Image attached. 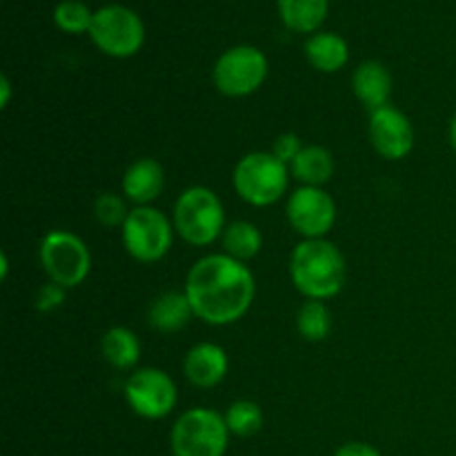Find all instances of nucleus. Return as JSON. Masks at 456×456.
Masks as SVG:
<instances>
[{
    "instance_id": "1",
    "label": "nucleus",
    "mask_w": 456,
    "mask_h": 456,
    "mask_svg": "<svg viewBox=\"0 0 456 456\" xmlns=\"http://www.w3.org/2000/svg\"><path fill=\"white\" fill-rule=\"evenodd\" d=\"M183 292L190 298L196 319L223 328L248 314L256 297V281L248 263L218 252L199 258L190 267Z\"/></svg>"
},
{
    "instance_id": "31",
    "label": "nucleus",
    "mask_w": 456,
    "mask_h": 456,
    "mask_svg": "<svg viewBox=\"0 0 456 456\" xmlns=\"http://www.w3.org/2000/svg\"><path fill=\"white\" fill-rule=\"evenodd\" d=\"M7 270H9V261H7V252L0 254V276L7 279Z\"/></svg>"
},
{
    "instance_id": "17",
    "label": "nucleus",
    "mask_w": 456,
    "mask_h": 456,
    "mask_svg": "<svg viewBox=\"0 0 456 456\" xmlns=\"http://www.w3.org/2000/svg\"><path fill=\"white\" fill-rule=\"evenodd\" d=\"M305 58L314 69L323 74H334L343 69L350 61V47L346 38L334 31H316L305 40Z\"/></svg>"
},
{
    "instance_id": "18",
    "label": "nucleus",
    "mask_w": 456,
    "mask_h": 456,
    "mask_svg": "<svg viewBox=\"0 0 456 456\" xmlns=\"http://www.w3.org/2000/svg\"><path fill=\"white\" fill-rule=\"evenodd\" d=\"M334 169H337L334 154L323 145H305L289 165V174L307 187L328 185L334 176Z\"/></svg>"
},
{
    "instance_id": "13",
    "label": "nucleus",
    "mask_w": 456,
    "mask_h": 456,
    "mask_svg": "<svg viewBox=\"0 0 456 456\" xmlns=\"http://www.w3.org/2000/svg\"><path fill=\"white\" fill-rule=\"evenodd\" d=\"M183 372L194 387L212 390L225 381L227 372H230V356L216 343H196L194 347L187 350Z\"/></svg>"
},
{
    "instance_id": "30",
    "label": "nucleus",
    "mask_w": 456,
    "mask_h": 456,
    "mask_svg": "<svg viewBox=\"0 0 456 456\" xmlns=\"http://www.w3.org/2000/svg\"><path fill=\"white\" fill-rule=\"evenodd\" d=\"M450 145H452L456 154V114L452 116V120H450Z\"/></svg>"
},
{
    "instance_id": "2",
    "label": "nucleus",
    "mask_w": 456,
    "mask_h": 456,
    "mask_svg": "<svg viewBox=\"0 0 456 456\" xmlns=\"http://www.w3.org/2000/svg\"><path fill=\"white\" fill-rule=\"evenodd\" d=\"M289 276L305 298L328 301L346 285V256L332 240L303 239L289 256Z\"/></svg>"
},
{
    "instance_id": "21",
    "label": "nucleus",
    "mask_w": 456,
    "mask_h": 456,
    "mask_svg": "<svg viewBox=\"0 0 456 456\" xmlns=\"http://www.w3.org/2000/svg\"><path fill=\"white\" fill-rule=\"evenodd\" d=\"M223 252L227 256L236 258L240 263L252 261L254 256H258L263 248V234L254 223L249 221H232L227 223L225 232L221 236Z\"/></svg>"
},
{
    "instance_id": "9",
    "label": "nucleus",
    "mask_w": 456,
    "mask_h": 456,
    "mask_svg": "<svg viewBox=\"0 0 456 456\" xmlns=\"http://www.w3.org/2000/svg\"><path fill=\"white\" fill-rule=\"evenodd\" d=\"M267 56L252 45H236L214 62V87L230 98H245L258 92L267 80Z\"/></svg>"
},
{
    "instance_id": "22",
    "label": "nucleus",
    "mask_w": 456,
    "mask_h": 456,
    "mask_svg": "<svg viewBox=\"0 0 456 456\" xmlns=\"http://www.w3.org/2000/svg\"><path fill=\"white\" fill-rule=\"evenodd\" d=\"M297 332L305 341L321 343L332 332V312L325 301H312L307 298L297 312Z\"/></svg>"
},
{
    "instance_id": "27",
    "label": "nucleus",
    "mask_w": 456,
    "mask_h": 456,
    "mask_svg": "<svg viewBox=\"0 0 456 456\" xmlns=\"http://www.w3.org/2000/svg\"><path fill=\"white\" fill-rule=\"evenodd\" d=\"M65 294L67 289L62 288V285L52 283V281H49V283H45L43 288L38 289V294H36V301H34L36 310L38 312L56 310V307H61L62 301H65Z\"/></svg>"
},
{
    "instance_id": "16",
    "label": "nucleus",
    "mask_w": 456,
    "mask_h": 456,
    "mask_svg": "<svg viewBox=\"0 0 456 456\" xmlns=\"http://www.w3.org/2000/svg\"><path fill=\"white\" fill-rule=\"evenodd\" d=\"M194 316V307H191L187 294L176 292V289L159 294V297L151 301L150 310H147V321H150V325L156 332L163 334L178 332V330L185 328Z\"/></svg>"
},
{
    "instance_id": "5",
    "label": "nucleus",
    "mask_w": 456,
    "mask_h": 456,
    "mask_svg": "<svg viewBox=\"0 0 456 456\" xmlns=\"http://www.w3.org/2000/svg\"><path fill=\"white\" fill-rule=\"evenodd\" d=\"M225 417L209 408L185 410L169 432L172 456H225L230 445Z\"/></svg>"
},
{
    "instance_id": "29",
    "label": "nucleus",
    "mask_w": 456,
    "mask_h": 456,
    "mask_svg": "<svg viewBox=\"0 0 456 456\" xmlns=\"http://www.w3.org/2000/svg\"><path fill=\"white\" fill-rule=\"evenodd\" d=\"M9 101H12V83H9L7 76H0V107H7Z\"/></svg>"
},
{
    "instance_id": "10",
    "label": "nucleus",
    "mask_w": 456,
    "mask_h": 456,
    "mask_svg": "<svg viewBox=\"0 0 456 456\" xmlns=\"http://www.w3.org/2000/svg\"><path fill=\"white\" fill-rule=\"evenodd\" d=\"M125 401L141 419L160 421L176 410L178 387L165 370L138 368L125 383Z\"/></svg>"
},
{
    "instance_id": "25",
    "label": "nucleus",
    "mask_w": 456,
    "mask_h": 456,
    "mask_svg": "<svg viewBox=\"0 0 456 456\" xmlns=\"http://www.w3.org/2000/svg\"><path fill=\"white\" fill-rule=\"evenodd\" d=\"M127 203L129 200L125 196L107 191V194L98 196L96 203H94V216L102 227H123L129 212H132Z\"/></svg>"
},
{
    "instance_id": "26",
    "label": "nucleus",
    "mask_w": 456,
    "mask_h": 456,
    "mask_svg": "<svg viewBox=\"0 0 456 456\" xmlns=\"http://www.w3.org/2000/svg\"><path fill=\"white\" fill-rule=\"evenodd\" d=\"M303 147L305 145H303V141L298 134L285 132V134H281V136H276L274 145H272V154H274L281 163H285L289 167V165L294 163V159H297V156L303 151Z\"/></svg>"
},
{
    "instance_id": "28",
    "label": "nucleus",
    "mask_w": 456,
    "mask_h": 456,
    "mask_svg": "<svg viewBox=\"0 0 456 456\" xmlns=\"http://www.w3.org/2000/svg\"><path fill=\"white\" fill-rule=\"evenodd\" d=\"M334 456H381V452L370 444H363V441H350V444L341 445Z\"/></svg>"
},
{
    "instance_id": "14",
    "label": "nucleus",
    "mask_w": 456,
    "mask_h": 456,
    "mask_svg": "<svg viewBox=\"0 0 456 456\" xmlns=\"http://www.w3.org/2000/svg\"><path fill=\"white\" fill-rule=\"evenodd\" d=\"M123 196L136 208H147L154 203L165 190V169L156 159H138L125 169Z\"/></svg>"
},
{
    "instance_id": "8",
    "label": "nucleus",
    "mask_w": 456,
    "mask_h": 456,
    "mask_svg": "<svg viewBox=\"0 0 456 456\" xmlns=\"http://www.w3.org/2000/svg\"><path fill=\"white\" fill-rule=\"evenodd\" d=\"M89 36L105 56L132 58L145 45V25L134 9L125 4H105L94 12Z\"/></svg>"
},
{
    "instance_id": "20",
    "label": "nucleus",
    "mask_w": 456,
    "mask_h": 456,
    "mask_svg": "<svg viewBox=\"0 0 456 456\" xmlns=\"http://www.w3.org/2000/svg\"><path fill=\"white\" fill-rule=\"evenodd\" d=\"M141 338L136 337V332L123 328V325L107 330L101 338L102 359L116 370L136 368L138 361H141Z\"/></svg>"
},
{
    "instance_id": "11",
    "label": "nucleus",
    "mask_w": 456,
    "mask_h": 456,
    "mask_svg": "<svg viewBox=\"0 0 456 456\" xmlns=\"http://www.w3.org/2000/svg\"><path fill=\"white\" fill-rule=\"evenodd\" d=\"M285 216L292 230L303 239H325L337 225L338 209L332 194L323 187L301 185L285 205Z\"/></svg>"
},
{
    "instance_id": "6",
    "label": "nucleus",
    "mask_w": 456,
    "mask_h": 456,
    "mask_svg": "<svg viewBox=\"0 0 456 456\" xmlns=\"http://www.w3.org/2000/svg\"><path fill=\"white\" fill-rule=\"evenodd\" d=\"M38 256L47 279L65 289L83 285L92 272V252L87 243L74 232H47L40 240Z\"/></svg>"
},
{
    "instance_id": "7",
    "label": "nucleus",
    "mask_w": 456,
    "mask_h": 456,
    "mask_svg": "<svg viewBox=\"0 0 456 456\" xmlns=\"http://www.w3.org/2000/svg\"><path fill=\"white\" fill-rule=\"evenodd\" d=\"M174 223L160 209L134 208L127 221L120 227L123 245L129 256L138 263H159L169 254L174 245Z\"/></svg>"
},
{
    "instance_id": "24",
    "label": "nucleus",
    "mask_w": 456,
    "mask_h": 456,
    "mask_svg": "<svg viewBox=\"0 0 456 456\" xmlns=\"http://www.w3.org/2000/svg\"><path fill=\"white\" fill-rule=\"evenodd\" d=\"M53 22L65 34H85L92 29L94 12L83 0H62L53 9Z\"/></svg>"
},
{
    "instance_id": "3",
    "label": "nucleus",
    "mask_w": 456,
    "mask_h": 456,
    "mask_svg": "<svg viewBox=\"0 0 456 456\" xmlns=\"http://www.w3.org/2000/svg\"><path fill=\"white\" fill-rule=\"evenodd\" d=\"M172 223L176 234L191 248H208L225 232V208L216 191L205 185L187 187L174 203Z\"/></svg>"
},
{
    "instance_id": "19",
    "label": "nucleus",
    "mask_w": 456,
    "mask_h": 456,
    "mask_svg": "<svg viewBox=\"0 0 456 456\" xmlns=\"http://www.w3.org/2000/svg\"><path fill=\"white\" fill-rule=\"evenodd\" d=\"M279 16L297 34H316L328 18V0H276Z\"/></svg>"
},
{
    "instance_id": "15",
    "label": "nucleus",
    "mask_w": 456,
    "mask_h": 456,
    "mask_svg": "<svg viewBox=\"0 0 456 456\" xmlns=\"http://www.w3.org/2000/svg\"><path fill=\"white\" fill-rule=\"evenodd\" d=\"M392 85H395V80H392L390 69L379 61L361 62V65L356 67L354 76H352L354 96L359 98L370 111L390 105Z\"/></svg>"
},
{
    "instance_id": "23",
    "label": "nucleus",
    "mask_w": 456,
    "mask_h": 456,
    "mask_svg": "<svg viewBox=\"0 0 456 456\" xmlns=\"http://www.w3.org/2000/svg\"><path fill=\"white\" fill-rule=\"evenodd\" d=\"M223 417H225L230 435L240 436V439H248V436H254L256 432H261L263 421H265L261 405L254 403V401L249 399L234 401V403L225 410Z\"/></svg>"
},
{
    "instance_id": "4",
    "label": "nucleus",
    "mask_w": 456,
    "mask_h": 456,
    "mask_svg": "<svg viewBox=\"0 0 456 456\" xmlns=\"http://www.w3.org/2000/svg\"><path fill=\"white\" fill-rule=\"evenodd\" d=\"M289 176L288 165L272 151H249L236 163L232 185L239 199L252 208H270L285 196Z\"/></svg>"
},
{
    "instance_id": "12",
    "label": "nucleus",
    "mask_w": 456,
    "mask_h": 456,
    "mask_svg": "<svg viewBox=\"0 0 456 456\" xmlns=\"http://www.w3.org/2000/svg\"><path fill=\"white\" fill-rule=\"evenodd\" d=\"M368 136L374 151L387 160H403L414 150V127L408 116L386 105L370 111Z\"/></svg>"
}]
</instances>
